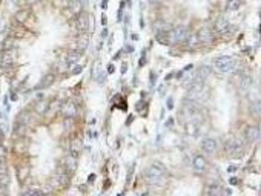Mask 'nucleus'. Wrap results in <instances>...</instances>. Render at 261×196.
Returning a JSON list of instances; mask_svg holds the SVG:
<instances>
[{"label": "nucleus", "instance_id": "obj_29", "mask_svg": "<svg viewBox=\"0 0 261 196\" xmlns=\"http://www.w3.org/2000/svg\"><path fill=\"white\" fill-rule=\"evenodd\" d=\"M14 150L17 152V153H23V152H25L26 150V147H25V141H23L22 138L15 142V145H14Z\"/></svg>", "mask_w": 261, "mask_h": 196}, {"label": "nucleus", "instance_id": "obj_18", "mask_svg": "<svg viewBox=\"0 0 261 196\" xmlns=\"http://www.w3.org/2000/svg\"><path fill=\"white\" fill-rule=\"evenodd\" d=\"M77 29L85 32L88 29V17L83 15V14H79L77 15Z\"/></svg>", "mask_w": 261, "mask_h": 196}, {"label": "nucleus", "instance_id": "obj_3", "mask_svg": "<svg viewBox=\"0 0 261 196\" xmlns=\"http://www.w3.org/2000/svg\"><path fill=\"white\" fill-rule=\"evenodd\" d=\"M215 67L221 74H229V72H232L236 67V61L232 57H220L215 61Z\"/></svg>", "mask_w": 261, "mask_h": 196}, {"label": "nucleus", "instance_id": "obj_52", "mask_svg": "<svg viewBox=\"0 0 261 196\" xmlns=\"http://www.w3.org/2000/svg\"><path fill=\"white\" fill-rule=\"evenodd\" d=\"M37 0H28V3H35Z\"/></svg>", "mask_w": 261, "mask_h": 196}, {"label": "nucleus", "instance_id": "obj_24", "mask_svg": "<svg viewBox=\"0 0 261 196\" xmlns=\"http://www.w3.org/2000/svg\"><path fill=\"white\" fill-rule=\"evenodd\" d=\"M240 6H241V2H240V0H229L226 8H227V11H238Z\"/></svg>", "mask_w": 261, "mask_h": 196}, {"label": "nucleus", "instance_id": "obj_16", "mask_svg": "<svg viewBox=\"0 0 261 196\" xmlns=\"http://www.w3.org/2000/svg\"><path fill=\"white\" fill-rule=\"evenodd\" d=\"M203 89H204V84L203 83H195L191 87V90H189V96H191V100H194V98H197V96H201Z\"/></svg>", "mask_w": 261, "mask_h": 196}, {"label": "nucleus", "instance_id": "obj_2", "mask_svg": "<svg viewBox=\"0 0 261 196\" xmlns=\"http://www.w3.org/2000/svg\"><path fill=\"white\" fill-rule=\"evenodd\" d=\"M168 37H169V44L171 43H183L189 37V29L186 26H178L172 31H168Z\"/></svg>", "mask_w": 261, "mask_h": 196}, {"label": "nucleus", "instance_id": "obj_36", "mask_svg": "<svg viewBox=\"0 0 261 196\" xmlns=\"http://www.w3.org/2000/svg\"><path fill=\"white\" fill-rule=\"evenodd\" d=\"M83 70V67L82 66H75L74 69H72V75H79V74Z\"/></svg>", "mask_w": 261, "mask_h": 196}, {"label": "nucleus", "instance_id": "obj_38", "mask_svg": "<svg viewBox=\"0 0 261 196\" xmlns=\"http://www.w3.org/2000/svg\"><path fill=\"white\" fill-rule=\"evenodd\" d=\"M227 170H229V173H235V172H236V165H230Z\"/></svg>", "mask_w": 261, "mask_h": 196}, {"label": "nucleus", "instance_id": "obj_42", "mask_svg": "<svg viewBox=\"0 0 261 196\" xmlns=\"http://www.w3.org/2000/svg\"><path fill=\"white\" fill-rule=\"evenodd\" d=\"M172 124H174V118H169L168 119V127H171Z\"/></svg>", "mask_w": 261, "mask_h": 196}, {"label": "nucleus", "instance_id": "obj_8", "mask_svg": "<svg viewBox=\"0 0 261 196\" xmlns=\"http://www.w3.org/2000/svg\"><path fill=\"white\" fill-rule=\"evenodd\" d=\"M201 147H203V150H204L206 153H213V152H217L218 142L213 139V138H206V139H203Z\"/></svg>", "mask_w": 261, "mask_h": 196}, {"label": "nucleus", "instance_id": "obj_26", "mask_svg": "<svg viewBox=\"0 0 261 196\" xmlns=\"http://www.w3.org/2000/svg\"><path fill=\"white\" fill-rule=\"evenodd\" d=\"M206 193H207V194H221L223 190H221L217 184H210V185L206 188Z\"/></svg>", "mask_w": 261, "mask_h": 196}, {"label": "nucleus", "instance_id": "obj_10", "mask_svg": "<svg viewBox=\"0 0 261 196\" xmlns=\"http://www.w3.org/2000/svg\"><path fill=\"white\" fill-rule=\"evenodd\" d=\"M65 167H66V172H69V173H74L75 168H77V159H75V155H68L63 161Z\"/></svg>", "mask_w": 261, "mask_h": 196}, {"label": "nucleus", "instance_id": "obj_6", "mask_svg": "<svg viewBox=\"0 0 261 196\" xmlns=\"http://www.w3.org/2000/svg\"><path fill=\"white\" fill-rule=\"evenodd\" d=\"M145 181L149 185H164L166 184V178L164 176L152 175V173H149V172H146V170H145Z\"/></svg>", "mask_w": 261, "mask_h": 196}, {"label": "nucleus", "instance_id": "obj_35", "mask_svg": "<svg viewBox=\"0 0 261 196\" xmlns=\"http://www.w3.org/2000/svg\"><path fill=\"white\" fill-rule=\"evenodd\" d=\"M252 113H253L255 116H258V113H259V103H258V101L253 104V107H252Z\"/></svg>", "mask_w": 261, "mask_h": 196}, {"label": "nucleus", "instance_id": "obj_9", "mask_svg": "<svg viewBox=\"0 0 261 196\" xmlns=\"http://www.w3.org/2000/svg\"><path fill=\"white\" fill-rule=\"evenodd\" d=\"M197 37H198V41L200 43H210L213 40V34H212V31L209 28H201L198 31Z\"/></svg>", "mask_w": 261, "mask_h": 196}, {"label": "nucleus", "instance_id": "obj_17", "mask_svg": "<svg viewBox=\"0 0 261 196\" xmlns=\"http://www.w3.org/2000/svg\"><path fill=\"white\" fill-rule=\"evenodd\" d=\"M227 29H229V21L226 18H218L215 21V31L218 34H224Z\"/></svg>", "mask_w": 261, "mask_h": 196}, {"label": "nucleus", "instance_id": "obj_1", "mask_svg": "<svg viewBox=\"0 0 261 196\" xmlns=\"http://www.w3.org/2000/svg\"><path fill=\"white\" fill-rule=\"evenodd\" d=\"M226 152L230 155V156H235V158H241L244 155V147H243V142L238 139V138H229L227 142H226Z\"/></svg>", "mask_w": 261, "mask_h": 196}, {"label": "nucleus", "instance_id": "obj_33", "mask_svg": "<svg viewBox=\"0 0 261 196\" xmlns=\"http://www.w3.org/2000/svg\"><path fill=\"white\" fill-rule=\"evenodd\" d=\"M46 103H42V101H38L37 104H35V110H37V113H45L46 112Z\"/></svg>", "mask_w": 261, "mask_h": 196}, {"label": "nucleus", "instance_id": "obj_7", "mask_svg": "<svg viewBox=\"0 0 261 196\" xmlns=\"http://www.w3.org/2000/svg\"><path fill=\"white\" fill-rule=\"evenodd\" d=\"M146 172H149V173H152V175H157V176H164V175H166L164 165H163L161 162H158V161H154V162L146 168Z\"/></svg>", "mask_w": 261, "mask_h": 196}, {"label": "nucleus", "instance_id": "obj_25", "mask_svg": "<svg viewBox=\"0 0 261 196\" xmlns=\"http://www.w3.org/2000/svg\"><path fill=\"white\" fill-rule=\"evenodd\" d=\"M52 81H54V74H48V75H45L43 80L40 81V87H48Z\"/></svg>", "mask_w": 261, "mask_h": 196}, {"label": "nucleus", "instance_id": "obj_4", "mask_svg": "<svg viewBox=\"0 0 261 196\" xmlns=\"http://www.w3.org/2000/svg\"><path fill=\"white\" fill-rule=\"evenodd\" d=\"M68 184H69V176L66 173H63V172H60V170L55 173V176L51 179V185L55 187V188H63Z\"/></svg>", "mask_w": 261, "mask_h": 196}, {"label": "nucleus", "instance_id": "obj_44", "mask_svg": "<svg viewBox=\"0 0 261 196\" xmlns=\"http://www.w3.org/2000/svg\"><path fill=\"white\" fill-rule=\"evenodd\" d=\"M11 100H12V101H15V100H17V95H15L14 92L11 93Z\"/></svg>", "mask_w": 261, "mask_h": 196}, {"label": "nucleus", "instance_id": "obj_49", "mask_svg": "<svg viewBox=\"0 0 261 196\" xmlns=\"http://www.w3.org/2000/svg\"><path fill=\"white\" fill-rule=\"evenodd\" d=\"M106 34H108V32H106V29H103V31H102V37L105 38V35H106Z\"/></svg>", "mask_w": 261, "mask_h": 196}, {"label": "nucleus", "instance_id": "obj_51", "mask_svg": "<svg viewBox=\"0 0 261 196\" xmlns=\"http://www.w3.org/2000/svg\"><path fill=\"white\" fill-rule=\"evenodd\" d=\"M151 3H158V2H161V0H149Z\"/></svg>", "mask_w": 261, "mask_h": 196}, {"label": "nucleus", "instance_id": "obj_28", "mask_svg": "<svg viewBox=\"0 0 261 196\" xmlns=\"http://www.w3.org/2000/svg\"><path fill=\"white\" fill-rule=\"evenodd\" d=\"M14 44H15V38H14V37L5 38V41H3V51H8V49H14Z\"/></svg>", "mask_w": 261, "mask_h": 196}, {"label": "nucleus", "instance_id": "obj_45", "mask_svg": "<svg viewBox=\"0 0 261 196\" xmlns=\"http://www.w3.org/2000/svg\"><path fill=\"white\" fill-rule=\"evenodd\" d=\"M102 24H106V17H105V15L102 17Z\"/></svg>", "mask_w": 261, "mask_h": 196}, {"label": "nucleus", "instance_id": "obj_43", "mask_svg": "<svg viewBox=\"0 0 261 196\" xmlns=\"http://www.w3.org/2000/svg\"><path fill=\"white\" fill-rule=\"evenodd\" d=\"M175 77H177V78H181V77H183V70L177 72V74H175Z\"/></svg>", "mask_w": 261, "mask_h": 196}, {"label": "nucleus", "instance_id": "obj_47", "mask_svg": "<svg viewBox=\"0 0 261 196\" xmlns=\"http://www.w3.org/2000/svg\"><path fill=\"white\" fill-rule=\"evenodd\" d=\"M2 138H3V130H2V127H0V141H2Z\"/></svg>", "mask_w": 261, "mask_h": 196}, {"label": "nucleus", "instance_id": "obj_15", "mask_svg": "<svg viewBox=\"0 0 261 196\" xmlns=\"http://www.w3.org/2000/svg\"><path fill=\"white\" fill-rule=\"evenodd\" d=\"M83 5H82V0H71L69 2V12H72L74 15L82 14Z\"/></svg>", "mask_w": 261, "mask_h": 196}, {"label": "nucleus", "instance_id": "obj_12", "mask_svg": "<svg viewBox=\"0 0 261 196\" xmlns=\"http://www.w3.org/2000/svg\"><path fill=\"white\" fill-rule=\"evenodd\" d=\"M244 135H246V141H247V142H253V141H256V139H258V135H259L258 127H255V126H249V127L246 129Z\"/></svg>", "mask_w": 261, "mask_h": 196}, {"label": "nucleus", "instance_id": "obj_32", "mask_svg": "<svg viewBox=\"0 0 261 196\" xmlns=\"http://www.w3.org/2000/svg\"><path fill=\"white\" fill-rule=\"evenodd\" d=\"M186 41H187V46H189V47H194V46H197V44L200 43V41H198V37H197V35H189Z\"/></svg>", "mask_w": 261, "mask_h": 196}, {"label": "nucleus", "instance_id": "obj_5", "mask_svg": "<svg viewBox=\"0 0 261 196\" xmlns=\"http://www.w3.org/2000/svg\"><path fill=\"white\" fill-rule=\"evenodd\" d=\"M62 113L66 116V118H74L79 115V106L74 103V101H66L63 106H62Z\"/></svg>", "mask_w": 261, "mask_h": 196}, {"label": "nucleus", "instance_id": "obj_21", "mask_svg": "<svg viewBox=\"0 0 261 196\" xmlns=\"http://www.w3.org/2000/svg\"><path fill=\"white\" fill-rule=\"evenodd\" d=\"M46 110H48V115H52L55 112L60 110V100H54L51 103H48V106H46Z\"/></svg>", "mask_w": 261, "mask_h": 196}, {"label": "nucleus", "instance_id": "obj_20", "mask_svg": "<svg viewBox=\"0 0 261 196\" xmlns=\"http://www.w3.org/2000/svg\"><path fill=\"white\" fill-rule=\"evenodd\" d=\"M186 132H187V135L195 136V135L198 133V126H197V122H195V121H187V122H186Z\"/></svg>", "mask_w": 261, "mask_h": 196}, {"label": "nucleus", "instance_id": "obj_22", "mask_svg": "<svg viewBox=\"0 0 261 196\" xmlns=\"http://www.w3.org/2000/svg\"><path fill=\"white\" fill-rule=\"evenodd\" d=\"M28 17H29V11L28 9H20V11L15 12V20L18 23H25L28 20Z\"/></svg>", "mask_w": 261, "mask_h": 196}, {"label": "nucleus", "instance_id": "obj_39", "mask_svg": "<svg viewBox=\"0 0 261 196\" xmlns=\"http://www.w3.org/2000/svg\"><path fill=\"white\" fill-rule=\"evenodd\" d=\"M232 185H236V184H238V179H236V178H230V181H229Z\"/></svg>", "mask_w": 261, "mask_h": 196}, {"label": "nucleus", "instance_id": "obj_19", "mask_svg": "<svg viewBox=\"0 0 261 196\" xmlns=\"http://www.w3.org/2000/svg\"><path fill=\"white\" fill-rule=\"evenodd\" d=\"M28 176H29V167H20L18 168V172H17V179H18V182H25L26 179H28Z\"/></svg>", "mask_w": 261, "mask_h": 196}, {"label": "nucleus", "instance_id": "obj_50", "mask_svg": "<svg viewBox=\"0 0 261 196\" xmlns=\"http://www.w3.org/2000/svg\"><path fill=\"white\" fill-rule=\"evenodd\" d=\"M102 6H103V8H106V0H102Z\"/></svg>", "mask_w": 261, "mask_h": 196}, {"label": "nucleus", "instance_id": "obj_31", "mask_svg": "<svg viewBox=\"0 0 261 196\" xmlns=\"http://www.w3.org/2000/svg\"><path fill=\"white\" fill-rule=\"evenodd\" d=\"M250 86H252V77H250V75H246V77L241 80V89L246 90V89H249Z\"/></svg>", "mask_w": 261, "mask_h": 196}, {"label": "nucleus", "instance_id": "obj_11", "mask_svg": "<svg viewBox=\"0 0 261 196\" xmlns=\"http://www.w3.org/2000/svg\"><path fill=\"white\" fill-rule=\"evenodd\" d=\"M209 72H210V67H207V66L200 67L194 77V83H204V80L209 77Z\"/></svg>", "mask_w": 261, "mask_h": 196}, {"label": "nucleus", "instance_id": "obj_34", "mask_svg": "<svg viewBox=\"0 0 261 196\" xmlns=\"http://www.w3.org/2000/svg\"><path fill=\"white\" fill-rule=\"evenodd\" d=\"M43 191L42 190H37V188H29V190H26L25 191V194H42Z\"/></svg>", "mask_w": 261, "mask_h": 196}, {"label": "nucleus", "instance_id": "obj_48", "mask_svg": "<svg viewBox=\"0 0 261 196\" xmlns=\"http://www.w3.org/2000/svg\"><path fill=\"white\" fill-rule=\"evenodd\" d=\"M3 70H5V66H0V75L3 74Z\"/></svg>", "mask_w": 261, "mask_h": 196}, {"label": "nucleus", "instance_id": "obj_40", "mask_svg": "<svg viewBox=\"0 0 261 196\" xmlns=\"http://www.w3.org/2000/svg\"><path fill=\"white\" fill-rule=\"evenodd\" d=\"M141 107H146V104L145 103H137V110H140Z\"/></svg>", "mask_w": 261, "mask_h": 196}, {"label": "nucleus", "instance_id": "obj_37", "mask_svg": "<svg viewBox=\"0 0 261 196\" xmlns=\"http://www.w3.org/2000/svg\"><path fill=\"white\" fill-rule=\"evenodd\" d=\"M5 155H6V149L0 144V158H5Z\"/></svg>", "mask_w": 261, "mask_h": 196}, {"label": "nucleus", "instance_id": "obj_13", "mask_svg": "<svg viewBox=\"0 0 261 196\" xmlns=\"http://www.w3.org/2000/svg\"><path fill=\"white\" fill-rule=\"evenodd\" d=\"M2 61H3V66H9L15 61V51L14 49H8V51L3 52V57H2Z\"/></svg>", "mask_w": 261, "mask_h": 196}, {"label": "nucleus", "instance_id": "obj_30", "mask_svg": "<svg viewBox=\"0 0 261 196\" xmlns=\"http://www.w3.org/2000/svg\"><path fill=\"white\" fill-rule=\"evenodd\" d=\"M157 40H158L161 44H169V37H168V32H158V34H157Z\"/></svg>", "mask_w": 261, "mask_h": 196}, {"label": "nucleus", "instance_id": "obj_27", "mask_svg": "<svg viewBox=\"0 0 261 196\" xmlns=\"http://www.w3.org/2000/svg\"><path fill=\"white\" fill-rule=\"evenodd\" d=\"M79 57H80L79 52H71V54H68L66 55V64H74V63H77L79 61Z\"/></svg>", "mask_w": 261, "mask_h": 196}, {"label": "nucleus", "instance_id": "obj_41", "mask_svg": "<svg viewBox=\"0 0 261 196\" xmlns=\"http://www.w3.org/2000/svg\"><path fill=\"white\" fill-rule=\"evenodd\" d=\"M172 106H174V101L169 98V100H168V107H169V109H172Z\"/></svg>", "mask_w": 261, "mask_h": 196}, {"label": "nucleus", "instance_id": "obj_23", "mask_svg": "<svg viewBox=\"0 0 261 196\" xmlns=\"http://www.w3.org/2000/svg\"><path fill=\"white\" fill-rule=\"evenodd\" d=\"M82 147H83L82 139H80V138H74V139H72V144H71V150H72V153L75 155L77 152H80Z\"/></svg>", "mask_w": 261, "mask_h": 196}, {"label": "nucleus", "instance_id": "obj_46", "mask_svg": "<svg viewBox=\"0 0 261 196\" xmlns=\"http://www.w3.org/2000/svg\"><path fill=\"white\" fill-rule=\"evenodd\" d=\"M108 70H109V72H111V74H112V72H114V66H112V64H111V66H109V67H108Z\"/></svg>", "mask_w": 261, "mask_h": 196}, {"label": "nucleus", "instance_id": "obj_14", "mask_svg": "<svg viewBox=\"0 0 261 196\" xmlns=\"http://www.w3.org/2000/svg\"><path fill=\"white\" fill-rule=\"evenodd\" d=\"M194 167H195V170H197V172H204V170H206V167H207V161H206V158H204V156H201V155H197V156L194 158Z\"/></svg>", "mask_w": 261, "mask_h": 196}]
</instances>
